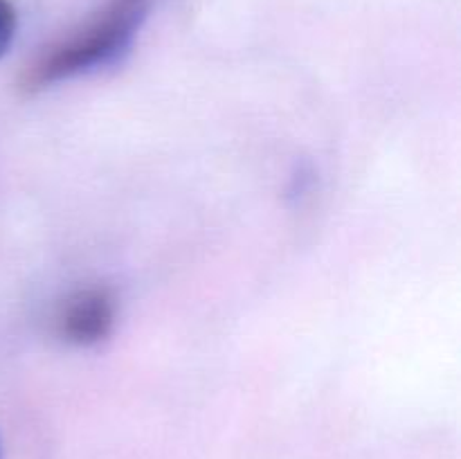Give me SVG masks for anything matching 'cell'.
Instances as JSON below:
<instances>
[{
  "label": "cell",
  "mask_w": 461,
  "mask_h": 459,
  "mask_svg": "<svg viewBox=\"0 0 461 459\" xmlns=\"http://www.w3.org/2000/svg\"><path fill=\"white\" fill-rule=\"evenodd\" d=\"M151 4L153 0H108L79 27L36 52L23 68L18 88L34 94L115 61L138 34Z\"/></svg>",
  "instance_id": "cell-1"
},
{
  "label": "cell",
  "mask_w": 461,
  "mask_h": 459,
  "mask_svg": "<svg viewBox=\"0 0 461 459\" xmlns=\"http://www.w3.org/2000/svg\"><path fill=\"white\" fill-rule=\"evenodd\" d=\"M115 320L117 300L111 288L90 286L63 300L54 315V328L68 345L93 346L111 336Z\"/></svg>",
  "instance_id": "cell-2"
},
{
  "label": "cell",
  "mask_w": 461,
  "mask_h": 459,
  "mask_svg": "<svg viewBox=\"0 0 461 459\" xmlns=\"http://www.w3.org/2000/svg\"><path fill=\"white\" fill-rule=\"evenodd\" d=\"M16 34V12L9 0H0V57H5Z\"/></svg>",
  "instance_id": "cell-3"
}]
</instances>
